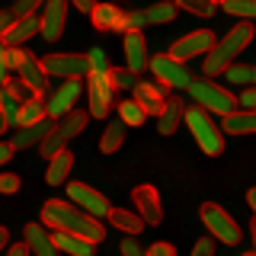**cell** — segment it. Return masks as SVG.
<instances>
[{
	"label": "cell",
	"mask_w": 256,
	"mask_h": 256,
	"mask_svg": "<svg viewBox=\"0 0 256 256\" xmlns=\"http://www.w3.org/2000/svg\"><path fill=\"white\" fill-rule=\"evenodd\" d=\"M42 228L61 230V234H74L80 240H90V244H102V237H106L102 221L84 214L80 208L70 205L68 198H48L42 205Z\"/></svg>",
	"instance_id": "cell-1"
},
{
	"label": "cell",
	"mask_w": 256,
	"mask_h": 256,
	"mask_svg": "<svg viewBox=\"0 0 256 256\" xmlns=\"http://www.w3.org/2000/svg\"><path fill=\"white\" fill-rule=\"evenodd\" d=\"M253 42V22H237V26H230V32L221 38V42L212 45V52L205 54V80L208 77H218L224 70L234 64V58L240 52H244L246 45Z\"/></svg>",
	"instance_id": "cell-2"
},
{
	"label": "cell",
	"mask_w": 256,
	"mask_h": 256,
	"mask_svg": "<svg viewBox=\"0 0 256 256\" xmlns=\"http://www.w3.org/2000/svg\"><path fill=\"white\" fill-rule=\"evenodd\" d=\"M189 96L192 102H196L198 109H205L208 116H230V112L237 109V96L230 90H224V86H218L214 80H189Z\"/></svg>",
	"instance_id": "cell-3"
},
{
	"label": "cell",
	"mask_w": 256,
	"mask_h": 256,
	"mask_svg": "<svg viewBox=\"0 0 256 256\" xmlns=\"http://www.w3.org/2000/svg\"><path fill=\"white\" fill-rule=\"evenodd\" d=\"M182 122H186V128L192 132L196 144L205 150V157H218L224 150V134H221V128L214 125V118L208 116L205 109L189 106L186 112H182Z\"/></svg>",
	"instance_id": "cell-4"
},
{
	"label": "cell",
	"mask_w": 256,
	"mask_h": 256,
	"mask_svg": "<svg viewBox=\"0 0 256 256\" xmlns=\"http://www.w3.org/2000/svg\"><path fill=\"white\" fill-rule=\"evenodd\" d=\"M198 214H202V221H205V228H208V234H212V240H221V244H228V246H237L240 240H244L240 224L230 218V212H224L218 202H202Z\"/></svg>",
	"instance_id": "cell-5"
},
{
	"label": "cell",
	"mask_w": 256,
	"mask_h": 256,
	"mask_svg": "<svg viewBox=\"0 0 256 256\" xmlns=\"http://www.w3.org/2000/svg\"><path fill=\"white\" fill-rule=\"evenodd\" d=\"M45 77H61V80H84L90 77V68H86V54L77 52H58V54H45L42 61Z\"/></svg>",
	"instance_id": "cell-6"
},
{
	"label": "cell",
	"mask_w": 256,
	"mask_h": 256,
	"mask_svg": "<svg viewBox=\"0 0 256 256\" xmlns=\"http://www.w3.org/2000/svg\"><path fill=\"white\" fill-rule=\"evenodd\" d=\"M68 202L80 208L84 214H90V218L102 221L109 214V198L102 196V192H96L93 186H86V182H68Z\"/></svg>",
	"instance_id": "cell-7"
},
{
	"label": "cell",
	"mask_w": 256,
	"mask_h": 256,
	"mask_svg": "<svg viewBox=\"0 0 256 256\" xmlns=\"http://www.w3.org/2000/svg\"><path fill=\"white\" fill-rule=\"evenodd\" d=\"M80 93H84V84L80 80H64V84H58L52 93L45 96V118H52V122H58L61 116H68L70 109H77V100Z\"/></svg>",
	"instance_id": "cell-8"
},
{
	"label": "cell",
	"mask_w": 256,
	"mask_h": 256,
	"mask_svg": "<svg viewBox=\"0 0 256 256\" xmlns=\"http://www.w3.org/2000/svg\"><path fill=\"white\" fill-rule=\"evenodd\" d=\"M218 42V38H214V32L212 29H196V32H189V36H182V38H176V42L170 45V58H176L180 64H186L189 58H198V54H205L212 52V45Z\"/></svg>",
	"instance_id": "cell-9"
},
{
	"label": "cell",
	"mask_w": 256,
	"mask_h": 256,
	"mask_svg": "<svg viewBox=\"0 0 256 256\" xmlns=\"http://www.w3.org/2000/svg\"><path fill=\"white\" fill-rule=\"evenodd\" d=\"M148 70L154 74V80H160V86H189V68L186 64H180L176 58H170V54H154V58L148 61Z\"/></svg>",
	"instance_id": "cell-10"
},
{
	"label": "cell",
	"mask_w": 256,
	"mask_h": 256,
	"mask_svg": "<svg viewBox=\"0 0 256 256\" xmlns=\"http://www.w3.org/2000/svg\"><path fill=\"white\" fill-rule=\"evenodd\" d=\"M68 22V0H42V16H38V36L45 42H58Z\"/></svg>",
	"instance_id": "cell-11"
},
{
	"label": "cell",
	"mask_w": 256,
	"mask_h": 256,
	"mask_svg": "<svg viewBox=\"0 0 256 256\" xmlns=\"http://www.w3.org/2000/svg\"><path fill=\"white\" fill-rule=\"evenodd\" d=\"M112 86L106 74H90L86 77V100H90V109H86V116L90 118H106L109 109H112Z\"/></svg>",
	"instance_id": "cell-12"
},
{
	"label": "cell",
	"mask_w": 256,
	"mask_h": 256,
	"mask_svg": "<svg viewBox=\"0 0 256 256\" xmlns=\"http://www.w3.org/2000/svg\"><path fill=\"white\" fill-rule=\"evenodd\" d=\"M132 202H134V214L144 221V224H160L164 221V205H160V192L154 186H134L132 192Z\"/></svg>",
	"instance_id": "cell-13"
},
{
	"label": "cell",
	"mask_w": 256,
	"mask_h": 256,
	"mask_svg": "<svg viewBox=\"0 0 256 256\" xmlns=\"http://www.w3.org/2000/svg\"><path fill=\"white\" fill-rule=\"evenodd\" d=\"M16 80H22V84H26V90L36 96V100H42V96L48 93V77H45V70H42V64H38V58L36 54H26V58H22V64L20 68H16Z\"/></svg>",
	"instance_id": "cell-14"
},
{
	"label": "cell",
	"mask_w": 256,
	"mask_h": 256,
	"mask_svg": "<svg viewBox=\"0 0 256 256\" xmlns=\"http://www.w3.org/2000/svg\"><path fill=\"white\" fill-rule=\"evenodd\" d=\"M148 42H144V32H125V70H132L134 77L148 70Z\"/></svg>",
	"instance_id": "cell-15"
},
{
	"label": "cell",
	"mask_w": 256,
	"mask_h": 256,
	"mask_svg": "<svg viewBox=\"0 0 256 256\" xmlns=\"http://www.w3.org/2000/svg\"><path fill=\"white\" fill-rule=\"evenodd\" d=\"M90 20L100 32H125V10L116 4H93Z\"/></svg>",
	"instance_id": "cell-16"
},
{
	"label": "cell",
	"mask_w": 256,
	"mask_h": 256,
	"mask_svg": "<svg viewBox=\"0 0 256 256\" xmlns=\"http://www.w3.org/2000/svg\"><path fill=\"white\" fill-rule=\"evenodd\" d=\"M132 100L144 109V116H160V109H164V102H166V93H164V86H154V84H148V80H138Z\"/></svg>",
	"instance_id": "cell-17"
},
{
	"label": "cell",
	"mask_w": 256,
	"mask_h": 256,
	"mask_svg": "<svg viewBox=\"0 0 256 256\" xmlns=\"http://www.w3.org/2000/svg\"><path fill=\"white\" fill-rule=\"evenodd\" d=\"M26 250H29V256H61L58 250H54V244H52V230L48 228H42V224H26Z\"/></svg>",
	"instance_id": "cell-18"
},
{
	"label": "cell",
	"mask_w": 256,
	"mask_h": 256,
	"mask_svg": "<svg viewBox=\"0 0 256 256\" xmlns=\"http://www.w3.org/2000/svg\"><path fill=\"white\" fill-rule=\"evenodd\" d=\"M32 36H38V16H22V20H13V26L6 29L0 45L4 48H22Z\"/></svg>",
	"instance_id": "cell-19"
},
{
	"label": "cell",
	"mask_w": 256,
	"mask_h": 256,
	"mask_svg": "<svg viewBox=\"0 0 256 256\" xmlns=\"http://www.w3.org/2000/svg\"><path fill=\"white\" fill-rule=\"evenodd\" d=\"M52 118H42V122H36V125H29V128H20V132L13 134V141H10V148L13 150H26V148H36V144H42V138L48 132H52Z\"/></svg>",
	"instance_id": "cell-20"
},
{
	"label": "cell",
	"mask_w": 256,
	"mask_h": 256,
	"mask_svg": "<svg viewBox=\"0 0 256 256\" xmlns=\"http://www.w3.org/2000/svg\"><path fill=\"white\" fill-rule=\"evenodd\" d=\"M182 112H186V106L180 102V96H166L164 109H160V116H157V132L160 134H173L176 128H180V122H182Z\"/></svg>",
	"instance_id": "cell-21"
},
{
	"label": "cell",
	"mask_w": 256,
	"mask_h": 256,
	"mask_svg": "<svg viewBox=\"0 0 256 256\" xmlns=\"http://www.w3.org/2000/svg\"><path fill=\"white\" fill-rule=\"evenodd\" d=\"M70 166H74V154H70L68 148L58 150L52 160H48V170H45V182L48 186H61V182H68L70 176Z\"/></svg>",
	"instance_id": "cell-22"
},
{
	"label": "cell",
	"mask_w": 256,
	"mask_h": 256,
	"mask_svg": "<svg viewBox=\"0 0 256 256\" xmlns=\"http://www.w3.org/2000/svg\"><path fill=\"white\" fill-rule=\"evenodd\" d=\"M52 244L58 253H68V256H93L96 253V244L90 240H80L74 234H61V230H54L52 234Z\"/></svg>",
	"instance_id": "cell-23"
},
{
	"label": "cell",
	"mask_w": 256,
	"mask_h": 256,
	"mask_svg": "<svg viewBox=\"0 0 256 256\" xmlns=\"http://www.w3.org/2000/svg\"><path fill=\"white\" fill-rule=\"evenodd\" d=\"M106 218H109L112 228L122 230V234H128V237H134V234H141V230H144V221L132 212V208H109Z\"/></svg>",
	"instance_id": "cell-24"
},
{
	"label": "cell",
	"mask_w": 256,
	"mask_h": 256,
	"mask_svg": "<svg viewBox=\"0 0 256 256\" xmlns=\"http://www.w3.org/2000/svg\"><path fill=\"white\" fill-rule=\"evenodd\" d=\"M86 122H90V116H86L84 109H70L68 116H61L58 122H54V132H58L64 141H70V138H77V134L86 128Z\"/></svg>",
	"instance_id": "cell-25"
},
{
	"label": "cell",
	"mask_w": 256,
	"mask_h": 256,
	"mask_svg": "<svg viewBox=\"0 0 256 256\" xmlns=\"http://www.w3.org/2000/svg\"><path fill=\"white\" fill-rule=\"evenodd\" d=\"M224 132H230V134H253L256 132V112L234 109L230 116H224V122H221V134Z\"/></svg>",
	"instance_id": "cell-26"
},
{
	"label": "cell",
	"mask_w": 256,
	"mask_h": 256,
	"mask_svg": "<svg viewBox=\"0 0 256 256\" xmlns=\"http://www.w3.org/2000/svg\"><path fill=\"white\" fill-rule=\"evenodd\" d=\"M42 118H45V102L42 100H29V102H22V106H20V112H16L13 128H29V125L42 122Z\"/></svg>",
	"instance_id": "cell-27"
},
{
	"label": "cell",
	"mask_w": 256,
	"mask_h": 256,
	"mask_svg": "<svg viewBox=\"0 0 256 256\" xmlns=\"http://www.w3.org/2000/svg\"><path fill=\"white\" fill-rule=\"evenodd\" d=\"M122 141H125V125L118 122H109L106 125V132H102V138H100V150L102 154H116L118 148H122Z\"/></svg>",
	"instance_id": "cell-28"
},
{
	"label": "cell",
	"mask_w": 256,
	"mask_h": 256,
	"mask_svg": "<svg viewBox=\"0 0 256 256\" xmlns=\"http://www.w3.org/2000/svg\"><path fill=\"white\" fill-rule=\"evenodd\" d=\"M116 109H118V122H122L125 128H128V125H132V128H138V125H144V122H148L144 109H141L134 100H122Z\"/></svg>",
	"instance_id": "cell-29"
},
{
	"label": "cell",
	"mask_w": 256,
	"mask_h": 256,
	"mask_svg": "<svg viewBox=\"0 0 256 256\" xmlns=\"http://www.w3.org/2000/svg\"><path fill=\"white\" fill-rule=\"evenodd\" d=\"M141 13H144V22H173L176 6L170 0H157V4H150L148 10H141Z\"/></svg>",
	"instance_id": "cell-30"
},
{
	"label": "cell",
	"mask_w": 256,
	"mask_h": 256,
	"mask_svg": "<svg viewBox=\"0 0 256 256\" xmlns=\"http://www.w3.org/2000/svg\"><path fill=\"white\" fill-rule=\"evenodd\" d=\"M221 10L230 16H240L244 22H253L256 16V0H221Z\"/></svg>",
	"instance_id": "cell-31"
},
{
	"label": "cell",
	"mask_w": 256,
	"mask_h": 256,
	"mask_svg": "<svg viewBox=\"0 0 256 256\" xmlns=\"http://www.w3.org/2000/svg\"><path fill=\"white\" fill-rule=\"evenodd\" d=\"M109 86L112 90H134V84H138V77L132 74V70H125V68H109Z\"/></svg>",
	"instance_id": "cell-32"
},
{
	"label": "cell",
	"mask_w": 256,
	"mask_h": 256,
	"mask_svg": "<svg viewBox=\"0 0 256 256\" xmlns=\"http://www.w3.org/2000/svg\"><path fill=\"white\" fill-rule=\"evenodd\" d=\"M224 77H228L230 84L253 86V80H256V68H250V64H230V68L224 70Z\"/></svg>",
	"instance_id": "cell-33"
},
{
	"label": "cell",
	"mask_w": 256,
	"mask_h": 256,
	"mask_svg": "<svg viewBox=\"0 0 256 256\" xmlns=\"http://www.w3.org/2000/svg\"><path fill=\"white\" fill-rule=\"evenodd\" d=\"M173 6H180V10H186V13H192V16H214V10L218 6H212L208 0H173Z\"/></svg>",
	"instance_id": "cell-34"
},
{
	"label": "cell",
	"mask_w": 256,
	"mask_h": 256,
	"mask_svg": "<svg viewBox=\"0 0 256 256\" xmlns=\"http://www.w3.org/2000/svg\"><path fill=\"white\" fill-rule=\"evenodd\" d=\"M0 90H4L6 96H13V100L20 102V106H22V102H29V100H36V96H32V93L26 90V84H22V80H16V77H6Z\"/></svg>",
	"instance_id": "cell-35"
},
{
	"label": "cell",
	"mask_w": 256,
	"mask_h": 256,
	"mask_svg": "<svg viewBox=\"0 0 256 256\" xmlns=\"http://www.w3.org/2000/svg\"><path fill=\"white\" fill-rule=\"evenodd\" d=\"M64 144H68V141H64L61 134L54 132V125H52V132H48L45 138H42V144H38V150H42V157H48V160H52L54 154H58V150H64Z\"/></svg>",
	"instance_id": "cell-36"
},
{
	"label": "cell",
	"mask_w": 256,
	"mask_h": 256,
	"mask_svg": "<svg viewBox=\"0 0 256 256\" xmlns=\"http://www.w3.org/2000/svg\"><path fill=\"white\" fill-rule=\"evenodd\" d=\"M86 68H90V74H109V58L102 48H93V52H86Z\"/></svg>",
	"instance_id": "cell-37"
},
{
	"label": "cell",
	"mask_w": 256,
	"mask_h": 256,
	"mask_svg": "<svg viewBox=\"0 0 256 256\" xmlns=\"http://www.w3.org/2000/svg\"><path fill=\"white\" fill-rule=\"evenodd\" d=\"M0 109H4V118H6V128H13L16 122V112H20V102L13 100V96H6L4 90H0Z\"/></svg>",
	"instance_id": "cell-38"
},
{
	"label": "cell",
	"mask_w": 256,
	"mask_h": 256,
	"mask_svg": "<svg viewBox=\"0 0 256 256\" xmlns=\"http://www.w3.org/2000/svg\"><path fill=\"white\" fill-rule=\"evenodd\" d=\"M42 6V0H16L13 4V16L22 20V16H36V10Z\"/></svg>",
	"instance_id": "cell-39"
},
{
	"label": "cell",
	"mask_w": 256,
	"mask_h": 256,
	"mask_svg": "<svg viewBox=\"0 0 256 256\" xmlns=\"http://www.w3.org/2000/svg\"><path fill=\"white\" fill-rule=\"evenodd\" d=\"M20 176L16 173H0V196H13V192H20Z\"/></svg>",
	"instance_id": "cell-40"
},
{
	"label": "cell",
	"mask_w": 256,
	"mask_h": 256,
	"mask_svg": "<svg viewBox=\"0 0 256 256\" xmlns=\"http://www.w3.org/2000/svg\"><path fill=\"white\" fill-rule=\"evenodd\" d=\"M144 256H176V246L166 244V240H157V244H150L144 250Z\"/></svg>",
	"instance_id": "cell-41"
},
{
	"label": "cell",
	"mask_w": 256,
	"mask_h": 256,
	"mask_svg": "<svg viewBox=\"0 0 256 256\" xmlns=\"http://www.w3.org/2000/svg\"><path fill=\"white\" fill-rule=\"evenodd\" d=\"M29 54V48H6V68L10 70H16L22 64V58Z\"/></svg>",
	"instance_id": "cell-42"
},
{
	"label": "cell",
	"mask_w": 256,
	"mask_h": 256,
	"mask_svg": "<svg viewBox=\"0 0 256 256\" xmlns=\"http://www.w3.org/2000/svg\"><path fill=\"white\" fill-rule=\"evenodd\" d=\"M192 256H214V240L212 237H202L196 246H192Z\"/></svg>",
	"instance_id": "cell-43"
},
{
	"label": "cell",
	"mask_w": 256,
	"mask_h": 256,
	"mask_svg": "<svg viewBox=\"0 0 256 256\" xmlns=\"http://www.w3.org/2000/svg\"><path fill=\"white\" fill-rule=\"evenodd\" d=\"M122 256H144V246L134 237H125L122 240Z\"/></svg>",
	"instance_id": "cell-44"
},
{
	"label": "cell",
	"mask_w": 256,
	"mask_h": 256,
	"mask_svg": "<svg viewBox=\"0 0 256 256\" xmlns=\"http://www.w3.org/2000/svg\"><path fill=\"white\" fill-rule=\"evenodd\" d=\"M237 106H244V112H253V106H256V90H253V86H246V90L240 93Z\"/></svg>",
	"instance_id": "cell-45"
},
{
	"label": "cell",
	"mask_w": 256,
	"mask_h": 256,
	"mask_svg": "<svg viewBox=\"0 0 256 256\" xmlns=\"http://www.w3.org/2000/svg\"><path fill=\"white\" fill-rule=\"evenodd\" d=\"M13 20H16L13 10H0V38H4V36H6V29L13 26Z\"/></svg>",
	"instance_id": "cell-46"
},
{
	"label": "cell",
	"mask_w": 256,
	"mask_h": 256,
	"mask_svg": "<svg viewBox=\"0 0 256 256\" xmlns=\"http://www.w3.org/2000/svg\"><path fill=\"white\" fill-rule=\"evenodd\" d=\"M6 77H10V68H6V48L0 45V86H4Z\"/></svg>",
	"instance_id": "cell-47"
},
{
	"label": "cell",
	"mask_w": 256,
	"mask_h": 256,
	"mask_svg": "<svg viewBox=\"0 0 256 256\" xmlns=\"http://www.w3.org/2000/svg\"><path fill=\"white\" fill-rule=\"evenodd\" d=\"M10 157H13V148H10V141H0V166H4Z\"/></svg>",
	"instance_id": "cell-48"
},
{
	"label": "cell",
	"mask_w": 256,
	"mask_h": 256,
	"mask_svg": "<svg viewBox=\"0 0 256 256\" xmlns=\"http://www.w3.org/2000/svg\"><path fill=\"white\" fill-rule=\"evenodd\" d=\"M68 4H74V6H77V10H80V13H90V10H93V4H96V0H68Z\"/></svg>",
	"instance_id": "cell-49"
},
{
	"label": "cell",
	"mask_w": 256,
	"mask_h": 256,
	"mask_svg": "<svg viewBox=\"0 0 256 256\" xmlns=\"http://www.w3.org/2000/svg\"><path fill=\"white\" fill-rule=\"evenodd\" d=\"M6 256H29V250H26V244H13L10 250H6Z\"/></svg>",
	"instance_id": "cell-50"
},
{
	"label": "cell",
	"mask_w": 256,
	"mask_h": 256,
	"mask_svg": "<svg viewBox=\"0 0 256 256\" xmlns=\"http://www.w3.org/2000/svg\"><path fill=\"white\" fill-rule=\"evenodd\" d=\"M6 244H10V230H6V228H4V224H0V250H4V246H6Z\"/></svg>",
	"instance_id": "cell-51"
},
{
	"label": "cell",
	"mask_w": 256,
	"mask_h": 256,
	"mask_svg": "<svg viewBox=\"0 0 256 256\" xmlns=\"http://www.w3.org/2000/svg\"><path fill=\"white\" fill-rule=\"evenodd\" d=\"M246 205H250V208H256V189H250V192H246Z\"/></svg>",
	"instance_id": "cell-52"
},
{
	"label": "cell",
	"mask_w": 256,
	"mask_h": 256,
	"mask_svg": "<svg viewBox=\"0 0 256 256\" xmlns=\"http://www.w3.org/2000/svg\"><path fill=\"white\" fill-rule=\"evenodd\" d=\"M6 132V118H4V109H0V134Z\"/></svg>",
	"instance_id": "cell-53"
},
{
	"label": "cell",
	"mask_w": 256,
	"mask_h": 256,
	"mask_svg": "<svg viewBox=\"0 0 256 256\" xmlns=\"http://www.w3.org/2000/svg\"><path fill=\"white\" fill-rule=\"evenodd\" d=\"M244 256H256V250H246V253H244Z\"/></svg>",
	"instance_id": "cell-54"
},
{
	"label": "cell",
	"mask_w": 256,
	"mask_h": 256,
	"mask_svg": "<svg viewBox=\"0 0 256 256\" xmlns=\"http://www.w3.org/2000/svg\"><path fill=\"white\" fill-rule=\"evenodd\" d=\"M208 4H212V6H214V4H221V0H208Z\"/></svg>",
	"instance_id": "cell-55"
}]
</instances>
